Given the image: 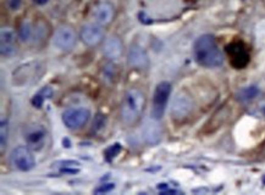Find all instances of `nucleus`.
<instances>
[{"instance_id": "1a4fd4ad", "label": "nucleus", "mask_w": 265, "mask_h": 195, "mask_svg": "<svg viewBox=\"0 0 265 195\" xmlns=\"http://www.w3.org/2000/svg\"><path fill=\"white\" fill-rule=\"evenodd\" d=\"M80 37L82 42L88 46H95L104 39V30L99 23H86L81 29Z\"/></svg>"}, {"instance_id": "f257e3e1", "label": "nucleus", "mask_w": 265, "mask_h": 195, "mask_svg": "<svg viewBox=\"0 0 265 195\" xmlns=\"http://www.w3.org/2000/svg\"><path fill=\"white\" fill-rule=\"evenodd\" d=\"M193 55L198 65L203 67H219L224 63V55L215 42L214 37L205 35L199 37L193 45Z\"/></svg>"}, {"instance_id": "a211bd4d", "label": "nucleus", "mask_w": 265, "mask_h": 195, "mask_svg": "<svg viewBox=\"0 0 265 195\" xmlns=\"http://www.w3.org/2000/svg\"><path fill=\"white\" fill-rule=\"evenodd\" d=\"M0 135H2V151H4L8 142V122L5 120L2 121V127H0Z\"/></svg>"}, {"instance_id": "9b49d317", "label": "nucleus", "mask_w": 265, "mask_h": 195, "mask_svg": "<svg viewBox=\"0 0 265 195\" xmlns=\"http://www.w3.org/2000/svg\"><path fill=\"white\" fill-rule=\"evenodd\" d=\"M93 17H94V22L99 23L101 26H107L114 18L113 5L109 4L107 2L99 3L98 5H95L94 10H93Z\"/></svg>"}, {"instance_id": "2eb2a0df", "label": "nucleus", "mask_w": 265, "mask_h": 195, "mask_svg": "<svg viewBox=\"0 0 265 195\" xmlns=\"http://www.w3.org/2000/svg\"><path fill=\"white\" fill-rule=\"evenodd\" d=\"M130 64L135 67H143L147 61V57H146L144 51L139 46H132L130 50Z\"/></svg>"}, {"instance_id": "b1692460", "label": "nucleus", "mask_w": 265, "mask_h": 195, "mask_svg": "<svg viewBox=\"0 0 265 195\" xmlns=\"http://www.w3.org/2000/svg\"><path fill=\"white\" fill-rule=\"evenodd\" d=\"M34 3H36L37 5H40V6H43V5H46L48 4V2L49 0H33Z\"/></svg>"}, {"instance_id": "9d476101", "label": "nucleus", "mask_w": 265, "mask_h": 195, "mask_svg": "<svg viewBox=\"0 0 265 195\" xmlns=\"http://www.w3.org/2000/svg\"><path fill=\"white\" fill-rule=\"evenodd\" d=\"M227 52H229L232 66H235L236 69H243L248 64L249 55L243 45L232 44L227 46Z\"/></svg>"}, {"instance_id": "4be33fe9", "label": "nucleus", "mask_w": 265, "mask_h": 195, "mask_svg": "<svg viewBox=\"0 0 265 195\" xmlns=\"http://www.w3.org/2000/svg\"><path fill=\"white\" fill-rule=\"evenodd\" d=\"M104 125H105L104 116L98 115V116L95 117L94 123H93V128H94V129H101V128H103V127H104Z\"/></svg>"}, {"instance_id": "aec40b11", "label": "nucleus", "mask_w": 265, "mask_h": 195, "mask_svg": "<svg viewBox=\"0 0 265 195\" xmlns=\"http://www.w3.org/2000/svg\"><path fill=\"white\" fill-rule=\"evenodd\" d=\"M115 189V184L114 183H104L102 185H99L98 188L94 190L95 194H104V193H110L111 190Z\"/></svg>"}, {"instance_id": "0eeeda50", "label": "nucleus", "mask_w": 265, "mask_h": 195, "mask_svg": "<svg viewBox=\"0 0 265 195\" xmlns=\"http://www.w3.org/2000/svg\"><path fill=\"white\" fill-rule=\"evenodd\" d=\"M16 32L9 26L0 30V52L4 58H11L16 54Z\"/></svg>"}, {"instance_id": "f3484780", "label": "nucleus", "mask_w": 265, "mask_h": 195, "mask_svg": "<svg viewBox=\"0 0 265 195\" xmlns=\"http://www.w3.org/2000/svg\"><path fill=\"white\" fill-rule=\"evenodd\" d=\"M53 95V91L49 87H44V88L42 89V91L38 92V94H36L32 99V104L34 105L36 107H40L44 103L45 99H49Z\"/></svg>"}, {"instance_id": "f8f14e48", "label": "nucleus", "mask_w": 265, "mask_h": 195, "mask_svg": "<svg viewBox=\"0 0 265 195\" xmlns=\"http://www.w3.org/2000/svg\"><path fill=\"white\" fill-rule=\"evenodd\" d=\"M123 42L116 36H110L104 40L103 52L109 60H117L123 55Z\"/></svg>"}, {"instance_id": "dca6fc26", "label": "nucleus", "mask_w": 265, "mask_h": 195, "mask_svg": "<svg viewBox=\"0 0 265 195\" xmlns=\"http://www.w3.org/2000/svg\"><path fill=\"white\" fill-rule=\"evenodd\" d=\"M34 36V27L33 24L30 22V21L25 20L20 26V31H18V37L22 42H30L31 39L33 38Z\"/></svg>"}, {"instance_id": "ddd939ff", "label": "nucleus", "mask_w": 265, "mask_h": 195, "mask_svg": "<svg viewBox=\"0 0 265 195\" xmlns=\"http://www.w3.org/2000/svg\"><path fill=\"white\" fill-rule=\"evenodd\" d=\"M26 142L27 144L30 145L31 148L33 149H40L44 144L45 138H46V133L44 129L42 128L40 126H36L30 128L26 133Z\"/></svg>"}, {"instance_id": "f03ea898", "label": "nucleus", "mask_w": 265, "mask_h": 195, "mask_svg": "<svg viewBox=\"0 0 265 195\" xmlns=\"http://www.w3.org/2000/svg\"><path fill=\"white\" fill-rule=\"evenodd\" d=\"M146 98L138 89H130L126 92L121 103V119L126 125H132L142 115L144 110Z\"/></svg>"}, {"instance_id": "6ab92c4d", "label": "nucleus", "mask_w": 265, "mask_h": 195, "mask_svg": "<svg viewBox=\"0 0 265 195\" xmlns=\"http://www.w3.org/2000/svg\"><path fill=\"white\" fill-rule=\"evenodd\" d=\"M120 150H121L120 144H114V145H111V147H109L108 149L105 150V156H107L108 160L114 159V157L116 156L118 153H120Z\"/></svg>"}, {"instance_id": "7ed1b4c3", "label": "nucleus", "mask_w": 265, "mask_h": 195, "mask_svg": "<svg viewBox=\"0 0 265 195\" xmlns=\"http://www.w3.org/2000/svg\"><path fill=\"white\" fill-rule=\"evenodd\" d=\"M171 94V85L169 82L159 83L153 95V107H152V117L154 120H161L164 116L165 107L169 101Z\"/></svg>"}, {"instance_id": "20e7f679", "label": "nucleus", "mask_w": 265, "mask_h": 195, "mask_svg": "<svg viewBox=\"0 0 265 195\" xmlns=\"http://www.w3.org/2000/svg\"><path fill=\"white\" fill-rule=\"evenodd\" d=\"M90 111L87 107L75 106L68 107L62 113V122L68 129H79L88 122Z\"/></svg>"}, {"instance_id": "4468645a", "label": "nucleus", "mask_w": 265, "mask_h": 195, "mask_svg": "<svg viewBox=\"0 0 265 195\" xmlns=\"http://www.w3.org/2000/svg\"><path fill=\"white\" fill-rule=\"evenodd\" d=\"M259 88L257 86H247L243 87L236 93V99L241 103H248V101L253 100L254 98H257L259 95Z\"/></svg>"}, {"instance_id": "423d86ee", "label": "nucleus", "mask_w": 265, "mask_h": 195, "mask_svg": "<svg viewBox=\"0 0 265 195\" xmlns=\"http://www.w3.org/2000/svg\"><path fill=\"white\" fill-rule=\"evenodd\" d=\"M76 33L70 26H60L55 30L53 36V44L60 50H70L76 44Z\"/></svg>"}, {"instance_id": "412c9836", "label": "nucleus", "mask_w": 265, "mask_h": 195, "mask_svg": "<svg viewBox=\"0 0 265 195\" xmlns=\"http://www.w3.org/2000/svg\"><path fill=\"white\" fill-rule=\"evenodd\" d=\"M6 6L10 11H18L22 8V0H6Z\"/></svg>"}, {"instance_id": "5701e85b", "label": "nucleus", "mask_w": 265, "mask_h": 195, "mask_svg": "<svg viewBox=\"0 0 265 195\" xmlns=\"http://www.w3.org/2000/svg\"><path fill=\"white\" fill-rule=\"evenodd\" d=\"M258 110H259L260 115L265 117V101H261V103L258 105Z\"/></svg>"}, {"instance_id": "6e6552de", "label": "nucleus", "mask_w": 265, "mask_h": 195, "mask_svg": "<svg viewBox=\"0 0 265 195\" xmlns=\"http://www.w3.org/2000/svg\"><path fill=\"white\" fill-rule=\"evenodd\" d=\"M193 109L192 98L187 94L186 92L177 93L175 99L173 101V107H171V114L176 120L185 119L191 114Z\"/></svg>"}, {"instance_id": "39448f33", "label": "nucleus", "mask_w": 265, "mask_h": 195, "mask_svg": "<svg viewBox=\"0 0 265 195\" xmlns=\"http://www.w3.org/2000/svg\"><path fill=\"white\" fill-rule=\"evenodd\" d=\"M11 163L18 171L27 172L36 166L34 156L27 147H18L12 150L11 153Z\"/></svg>"}]
</instances>
